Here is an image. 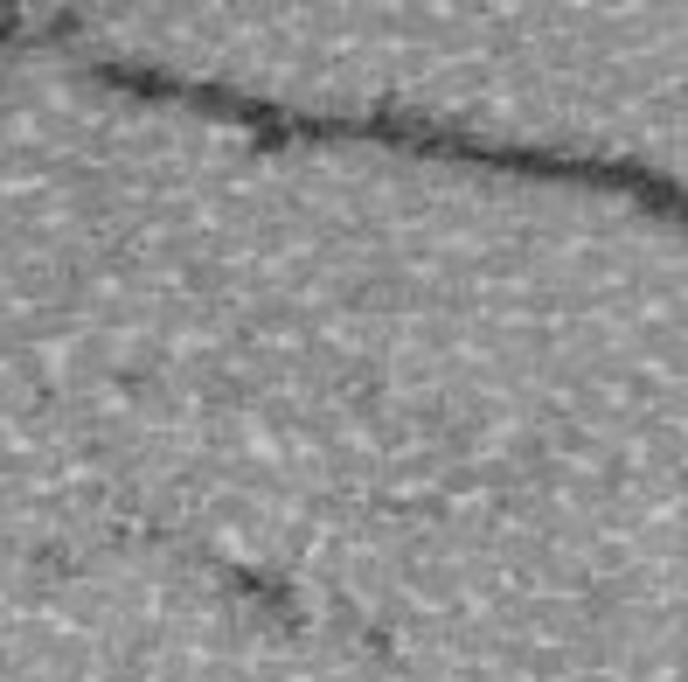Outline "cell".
Wrapping results in <instances>:
<instances>
[{
	"instance_id": "obj_1",
	"label": "cell",
	"mask_w": 688,
	"mask_h": 682,
	"mask_svg": "<svg viewBox=\"0 0 688 682\" xmlns=\"http://www.w3.org/2000/svg\"><path fill=\"white\" fill-rule=\"evenodd\" d=\"M626 35H647V56H654V98L633 105L612 140L633 146V154L654 167L667 188H688V0H640V8H612Z\"/></svg>"
}]
</instances>
